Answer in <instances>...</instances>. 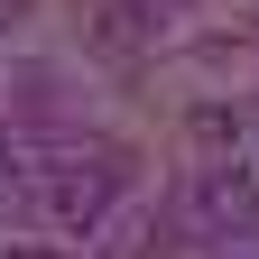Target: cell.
Returning <instances> with one entry per match:
<instances>
[{
    "label": "cell",
    "instance_id": "6da1fadb",
    "mask_svg": "<svg viewBox=\"0 0 259 259\" xmlns=\"http://www.w3.org/2000/svg\"><path fill=\"white\" fill-rule=\"evenodd\" d=\"M28 204H37L47 232H102V213L120 204V167L111 157H37V176H28Z\"/></svg>",
    "mask_w": 259,
    "mask_h": 259
},
{
    "label": "cell",
    "instance_id": "7a4b0ae2",
    "mask_svg": "<svg viewBox=\"0 0 259 259\" xmlns=\"http://www.w3.org/2000/svg\"><path fill=\"white\" fill-rule=\"evenodd\" d=\"M194 232L204 241H259V185L241 167H204L194 176Z\"/></svg>",
    "mask_w": 259,
    "mask_h": 259
}]
</instances>
